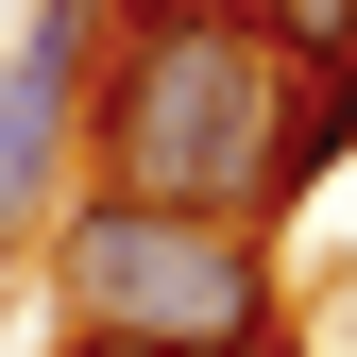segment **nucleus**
I'll return each instance as SVG.
<instances>
[{
	"mask_svg": "<svg viewBox=\"0 0 357 357\" xmlns=\"http://www.w3.org/2000/svg\"><path fill=\"white\" fill-rule=\"evenodd\" d=\"M221 17L255 52H289V68H357V0H221Z\"/></svg>",
	"mask_w": 357,
	"mask_h": 357,
	"instance_id": "5",
	"label": "nucleus"
},
{
	"mask_svg": "<svg viewBox=\"0 0 357 357\" xmlns=\"http://www.w3.org/2000/svg\"><path fill=\"white\" fill-rule=\"evenodd\" d=\"M34 238H52L68 340H153V357H273L289 340L273 221H188V204H137V188H68Z\"/></svg>",
	"mask_w": 357,
	"mask_h": 357,
	"instance_id": "2",
	"label": "nucleus"
},
{
	"mask_svg": "<svg viewBox=\"0 0 357 357\" xmlns=\"http://www.w3.org/2000/svg\"><path fill=\"white\" fill-rule=\"evenodd\" d=\"M102 17H119V0H34L17 52H0V238H34V221L68 204V170H85V68H102Z\"/></svg>",
	"mask_w": 357,
	"mask_h": 357,
	"instance_id": "3",
	"label": "nucleus"
},
{
	"mask_svg": "<svg viewBox=\"0 0 357 357\" xmlns=\"http://www.w3.org/2000/svg\"><path fill=\"white\" fill-rule=\"evenodd\" d=\"M273 85H289V52H255L221 0H119L102 68H85V188H137L188 221H273Z\"/></svg>",
	"mask_w": 357,
	"mask_h": 357,
	"instance_id": "1",
	"label": "nucleus"
},
{
	"mask_svg": "<svg viewBox=\"0 0 357 357\" xmlns=\"http://www.w3.org/2000/svg\"><path fill=\"white\" fill-rule=\"evenodd\" d=\"M68 357H153V340H68ZM273 357H289V340H273Z\"/></svg>",
	"mask_w": 357,
	"mask_h": 357,
	"instance_id": "6",
	"label": "nucleus"
},
{
	"mask_svg": "<svg viewBox=\"0 0 357 357\" xmlns=\"http://www.w3.org/2000/svg\"><path fill=\"white\" fill-rule=\"evenodd\" d=\"M340 153H357V68H289V85H273V221L324 188Z\"/></svg>",
	"mask_w": 357,
	"mask_h": 357,
	"instance_id": "4",
	"label": "nucleus"
}]
</instances>
